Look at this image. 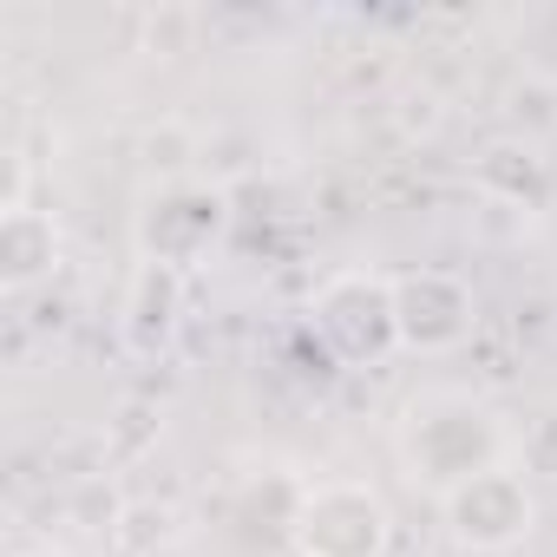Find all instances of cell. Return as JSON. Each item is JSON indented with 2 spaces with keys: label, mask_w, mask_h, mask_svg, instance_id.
<instances>
[{
  "label": "cell",
  "mask_w": 557,
  "mask_h": 557,
  "mask_svg": "<svg viewBox=\"0 0 557 557\" xmlns=\"http://www.w3.org/2000/svg\"><path fill=\"white\" fill-rule=\"evenodd\" d=\"M479 190L498 197V203H544L550 177H544V158H537L531 145L505 138V145H492V151L479 158Z\"/></svg>",
  "instance_id": "obj_9"
},
{
  "label": "cell",
  "mask_w": 557,
  "mask_h": 557,
  "mask_svg": "<svg viewBox=\"0 0 557 557\" xmlns=\"http://www.w3.org/2000/svg\"><path fill=\"white\" fill-rule=\"evenodd\" d=\"M60 262V230L47 210H0V275H8V289H27L40 275Z\"/></svg>",
  "instance_id": "obj_7"
},
{
  "label": "cell",
  "mask_w": 557,
  "mask_h": 557,
  "mask_svg": "<svg viewBox=\"0 0 557 557\" xmlns=\"http://www.w3.org/2000/svg\"><path fill=\"white\" fill-rule=\"evenodd\" d=\"M223 190L210 184H158L138 210V262H164V269H190L210 256V243L223 236Z\"/></svg>",
  "instance_id": "obj_3"
},
{
  "label": "cell",
  "mask_w": 557,
  "mask_h": 557,
  "mask_svg": "<svg viewBox=\"0 0 557 557\" xmlns=\"http://www.w3.org/2000/svg\"><path fill=\"white\" fill-rule=\"evenodd\" d=\"M66 518H73L79 531H92V537H119V524L132 518V505L119 498V485H112L106 472H92V479H79V485H73Z\"/></svg>",
  "instance_id": "obj_10"
},
{
  "label": "cell",
  "mask_w": 557,
  "mask_h": 557,
  "mask_svg": "<svg viewBox=\"0 0 557 557\" xmlns=\"http://www.w3.org/2000/svg\"><path fill=\"white\" fill-rule=\"evenodd\" d=\"M394 537V518L381 505V492L368 485H315L302 505H296V544L302 557H381Z\"/></svg>",
  "instance_id": "obj_4"
},
{
  "label": "cell",
  "mask_w": 557,
  "mask_h": 557,
  "mask_svg": "<svg viewBox=\"0 0 557 557\" xmlns=\"http://www.w3.org/2000/svg\"><path fill=\"white\" fill-rule=\"evenodd\" d=\"M400 459L420 485H433L446 498L466 479L505 466V426L492 420V407H479L466 394H426V400H413V413L400 426Z\"/></svg>",
  "instance_id": "obj_1"
},
{
  "label": "cell",
  "mask_w": 557,
  "mask_h": 557,
  "mask_svg": "<svg viewBox=\"0 0 557 557\" xmlns=\"http://www.w3.org/2000/svg\"><path fill=\"white\" fill-rule=\"evenodd\" d=\"M440 505H446V531H453V544L485 550V557L524 544L531 524H537V498H531V485H524L518 466H492V472L466 479L459 492H446Z\"/></svg>",
  "instance_id": "obj_2"
},
{
  "label": "cell",
  "mask_w": 557,
  "mask_h": 557,
  "mask_svg": "<svg viewBox=\"0 0 557 557\" xmlns=\"http://www.w3.org/2000/svg\"><path fill=\"white\" fill-rule=\"evenodd\" d=\"M184 164H190V132H184V125H158V132H145V171H151V177L184 184Z\"/></svg>",
  "instance_id": "obj_11"
},
{
  "label": "cell",
  "mask_w": 557,
  "mask_h": 557,
  "mask_svg": "<svg viewBox=\"0 0 557 557\" xmlns=\"http://www.w3.org/2000/svg\"><path fill=\"white\" fill-rule=\"evenodd\" d=\"M315 329L348 361H374V355L400 348V335H394V283L361 275V269L335 275V283H322V296H315Z\"/></svg>",
  "instance_id": "obj_6"
},
{
  "label": "cell",
  "mask_w": 557,
  "mask_h": 557,
  "mask_svg": "<svg viewBox=\"0 0 557 557\" xmlns=\"http://www.w3.org/2000/svg\"><path fill=\"white\" fill-rule=\"evenodd\" d=\"M177 309H184V269H164V262H138L132 275V296H125V335L138 348L164 342L177 329Z\"/></svg>",
  "instance_id": "obj_8"
},
{
  "label": "cell",
  "mask_w": 557,
  "mask_h": 557,
  "mask_svg": "<svg viewBox=\"0 0 557 557\" xmlns=\"http://www.w3.org/2000/svg\"><path fill=\"white\" fill-rule=\"evenodd\" d=\"M472 322H479L472 289L459 283L453 269L394 275V335H400V348H413V355H453L472 335Z\"/></svg>",
  "instance_id": "obj_5"
}]
</instances>
